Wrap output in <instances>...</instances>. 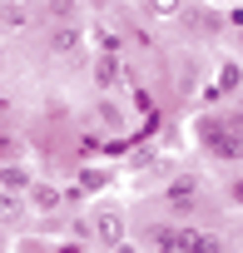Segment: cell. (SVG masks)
Masks as SVG:
<instances>
[{"instance_id":"obj_1","label":"cell","mask_w":243,"mask_h":253,"mask_svg":"<svg viewBox=\"0 0 243 253\" xmlns=\"http://www.w3.org/2000/svg\"><path fill=\"white\" fill-rule=\"evenodd\" d=\"M199 144L213 159H243V134H233L228 124H218V119H203L199 124Z\"/></svg>"},{"instance_id":"obj_2","label":"cell","mask_w":243,"mask_h":253,"mask_svg":"<svg viewBox=\"0 0 243 253\" xmlns=\"http://www.w3.org/2000/svg\"><path fill=\"white\" fill-rule=\"evenodd\" d=\"M25 204H30L35 213H55V209L65 204V194H60L55 184H45V179H35V184L25 189Z\"/></svg>"},{"instance_id":"obj_3","label":"cell","mask_w":243,"mask_h":253,"mask_svg":"<svg viewBox=\"0 0 243 253\" xmlns=\"http://www.w3.org/2000/svg\"><path fill=\"white\" fill-rule=\"evenodd\" d=\"M149 238H154V248H159V253H189V228H174V223H159V228H154Z\"/></svg>"},{"instance_id":"obj_4","label":"cell","mask_w":243,"mask_h":253,"mask_svg":"<svg viewBox=\"0 0 243 253\" xmlns=\"http://www.w3.org/2000/svg\"><path fill=\"white\" fill-rule=\"evenodd\" d=\"M194 189H199V184L184 174V179H174V184L164 189V204H169V209H179V213H189V209H194Z\"/></svg>"},{"instance_id":"obj_5","label":"cell","mask_w":243,"mask_h":253,"mask_svg":"<svg viewBox=\"0 0 243 253\" xmlns=\"http://www.w3.org/2000/svg\"><path fill=\"white\" fill-rule=\"evenodd\" d=\"M94 233H99V238H104V243L114 248L119 238H124V218H119L114 209H99V213H94Z\"/></svg>"},{"instance_id":"obj_6","label":"cell","mask_w":243,"mask_h":253,"mask_svg":"<svg viewBox=\"0 0 243 253\" xmlns=\"http://www.w3.org/2000/svg\"><path fill=\"white\" fill-rule=\"evenodd\" d=\"M50 50H55V55H80V50H84V35H80L75 25H60V30H50Z\"/></svg>"},{"instance_id":"obj_7","label":"cell","mask_w":243,"mask_h":253,"mask_svg":"<svg viewBox=\"0 0 243 253\" xmlns=\"http://www.w3.org/2000/svg\"><path fill=\"white\" fill-rule=\"evenodd\" d=\"M35 179H30V169L25 164H0V189H10V194H20V189H30Z\"/></svg>"},{"instance_id":"obj_8","label":"cell","mask_w":243,"mask_h":253,"mask_svg":"<svg viewBox=\"0 0 243 253\" xmlns=\"http://www.w3.org/2000/svg\"><path fill=\"white\" fill-rule=\"evenodd\" d=\"M94 84L99 89H114L119 84V55H99L94 60Z\"/></svg>"},{"instance_id":"obj_9","label":"cell","mask_w":243,"mask_h":253,"mask_svg":"<svg viewBox=\"0 0 243 253\" xmlns=\"http://www.w3.org/2000/svg\"><path fill=\"white\" fill-rule=\"evenodd\" d=\"M189 253H223V238H218V233H199V228H189Z\"/></svg>"},{"instance_id":"obj_10","label":"cell","mask_w":243,"mask_h":253,"mask_svg":"<svg viewBox=\"0 0 243 253\" xmlns=\"http://www.w3.org/2000/svg\"><path fill=\"white\" fill-rule=\"evenodd\" d=\"M25 213V199L20 194H5V189H0V223H15Z\"/></svg>"},{"instance_id":"obj_11","label":"cell","mask_w":243,"mask_h":253,"mask_svg":"<svg viewBox=\"0 0 243 253\" xmlns=\"http://www.w3.org/2000/svg\"><path fill=\"white\" fill-rule=\"evenodd\" d=\"M139 5H144L154 20H169V15H179V0H139Z\"/></svg>"},{"instance_id":"obj_12","label":"cell","mask_w":243,"mask_h":253,"mask_svg":"<svg viewBox=\"0 0 243 253\" xmlns=\"http://www.w3.org/2000/svg\"><path fill=\"white\" fill-rule=\"evenodd\" d=\"M0 25H10V30H15V25H25V10L15 5V0H0Z\"/></svg>"},{"instance_id":"obj_13","label":"cell","mask_w":243,"mask_h":253,"mask_svg":"<svg viewBox=\"0 0 243 253\" xmlns=\"http://www.w3.org/2000/svg\"><path fill=\"white\" fill-rule=\"evenodd\" d=\"M104 184H109L104 169H84V174H80V194H84V189H104Z\"/></svg>"},{"instance_id":"obj_14","label":"cell","mask_w":243,"mask_h":253,"mask_svg":"<svg viewBox=\"0 0 243 253\" xmlns=\"http://www.w3.org/2000/svg\"><path fill=\"white\" fill-rule=\"evenodd\" d=\"M94 109H99V119H104V124H124V114H119V109H114V104H109V99H99V104H94Z\"/></svg>"},{"instance_id":"obj_15","label":"cell","mask_w":243,"mask_h":253,"mask_svg":"<svg viewBox=\"0 0 243 253\" xmlns=\"http://www.w3.org/2000/svg\"><path fill=\"white\" fill-rule=\"evenodd\" d=\"M238 80H243V75H238V65H223V75H218V84H223V89H233Z\"/></svg>"},{"instance_id":"obj_16","label":"cell","mask_w":243,"mask_h":253,"mask_svg":"<svg viewBox=\"0 0 243 253\" xmlns=\"http://www.w3.org/2000/svg\"><path fill=\"white\" fill-rule=\"evenodd\" d=\"M228 25H233V30H243V0H238V5L228 10Z\"/></svg>"},{"instance_id":"obj_17","label":"cell","mask_w":243,"mask_h":253,"mask_svg":"<svg viewBox=\"0 0 243 253\" xmlns=\"http://www.w3.org/2000/svg\"><path fill=\"white\" fill-rule=\"evenodd\" d=\"M109 253H144V248H134V243H129V238H119V243H114V248H109Z\"/></svg>"},{"instance_id":"obj_18","label":"cell","mask_w":243,"mask_h":253,"mask_svg":"<svg viewBox=\"0 0 243 253\" xmlns=\"http://www.w3.org/2000/svg\"><path fill=\"white\" fill-rule=\"evenodd\" d=\"M0 248H5V233H0Z\"/></svg>"}]
</instances>
